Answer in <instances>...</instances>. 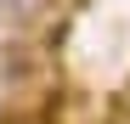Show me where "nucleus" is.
Returning <instances> with one entry per match:
<instances>
[{
	"instance_id": "nucleus-1",
	"label": "nucleus",
	"mask_w": 130,
	"mask_h": 124,
	"mask_svg": "<svg viewBox=\"0 0 130 124\" xmlns=\"http://www.w3.org/2000/svg\"><path fill=\"white\" fill-rule=\"evenodd\" d=\"M51 11V0H6V17H11V23H40V17H45Z\"/></svg>"
},
{
	"instance_id": "nucleus-2",
	"label": "nucleus",
	"mask_w": 130,
	"mask_h": 124,
	"mask_svg": "<svg viewBox=\"0 0 130 124\" xmlns=\"http://www.w3.org/2000/svg\"><path fill=\"white\" fill-rule=\"evenodd\" d=\"M0 17H6V0H0Z\"/></svg>"
}]
</instances>
